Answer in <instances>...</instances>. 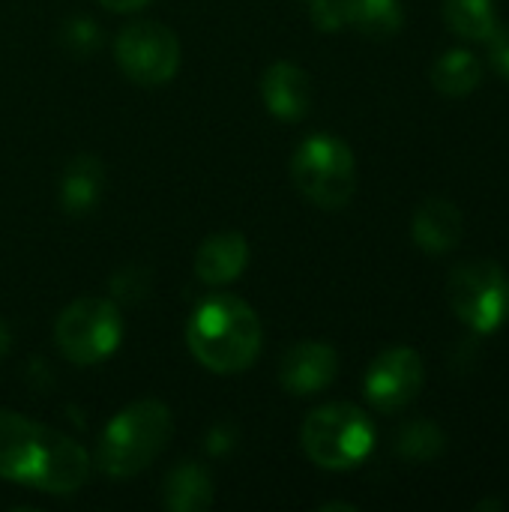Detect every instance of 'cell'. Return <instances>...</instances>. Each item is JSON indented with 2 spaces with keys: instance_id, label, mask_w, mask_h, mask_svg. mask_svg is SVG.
<instances>
[{
  "instance_id": "ba28073f",
  "label": "cell",
  "mask_w": 509,
  "mask_h": 512,
  "mask_svg": "<svg viewBox=\"0 0 509 512\" xmlns=\"http://www.w3.org/2000/svg\"><path fill=\"white\" fill-rule=\"evenodd\" d=\"M423 381H426L423 357L408 345H396V348L381 351L372 360L363 378V393L372 408L393 414V411L408 408L417 399V393L423 390Z\"/></svg>"
},
{
  "instance_id": "7a4b0ae2",
  "label": "cell",
  "mask_w": 509,
  "mask_h": 512,
  "mask_svg": "<svg viewBox=\"0 0 509 512\" xmlns=\"http://www.w3.org/2000/svg\"><path fill=\"white\" fill-rule=\"evenodd\" d=\"M174 420L165 402L141 399L126 405L99 438V468L114 480H129L150 468L171 438Z\"/></svg>"
},
{
  "instance_id": "ac0fdd59",
  "label": "cell",
  "mask_w": 509,
  "mask_h": 512,
  "mask_svg": "<svg viewBox=\"0 0 509 512\" xmlns=\"http://www.w3.org/2000/svg\"><path fill=\"white\" fill-rule=\"evenodd\" d=\"M483 81V66L480 60L465 51V48H453V51H444L435 66H432V84L441 96H450V99H462L468 93H474Z\"/></svg>"
},
{
  "instance_id": "5bb4252c",
  "label": "cell",
  "mask_w": 509,
  "mask_h": 512,
  "mask_svg": "<svg viewBox=\"0 0 509 512\" xmlns=\"http://www.w3.org/2000/svg\"><path fill=\"white\" fill-rule=\"evenodd\" d=\"M249 264V243L237 231L210 234L195 252V276L204 285H228Z\"/></svg>"
},
{
  "instance_id": "ffe728a7",
  "label": "cell",
  "mask_w": 509,
  "mask_h": 512,
  "mask_svg": "<svg viewBox=\"0 0 509 512\" xmlns=\"http://www.w3.org/2000/svg\"><path fill=\"white\" fill-rule=\"evenodd\" d=\"M447 438L444 432L429 420H414L396 435V453L411 462H432L444 453Z\"/></svg>"
},
{
  "instance_id": "484cf974",
  "label": "cell",
  "mask_w": 509,
  "mask_h": 512,
  "mask_svg": "<svg viewBox=\"0 0 509 512\" xmlns=\"http://www.w3.org/2000/svg\"><path fill=\"white\" fill-rule=\"evenodd\" d=\"M9 345H12V333H9V327H6V321L0 318V357L9 351Z\"/></svg>"
},
{
  "instance_id": "8992f818",
  "label": "cell",
  "mask_w": 509,
  "mask_h": 512,
  "mask_svg": "<svg viewBox=\"0 0 509 512\" xmlns=\"http://www.w3.org/2000/svg\"><path fill=\"white\" fill-rule=\"evenodd\" d=\"M447 297L456 318L474 333L486 336L509 318V276L495 261H465L447 282Z\"/></svg>"
},
{
  "instance_id": "603a6c76",
  "label": "cell",
  "mask_w": 509,
  "mask_h": 512,
  "mask_svg": "<svg viewBox=\"0 0 509 512\" xmlns=\"http://www.w3.org/2000/svg\"><path fill=\"white\" fill-rule=\"evenodd\" d=\"M312 21L321 30H339L345 27V12H342V0H312Z\"/></svg>"
},
{
  "instance_id": "2e32d148",
  "label": "cell",
  "mask_w": 509,
  "mask_h": 512,
  "mask_svg": "<svg viewBox=\"0 0 509 512\" xmlns=\"http://www.w3.org/2000/svg\"><path fill=\"white\" fill-rule=\"evenodd\" d=\"M162 504L171 512H204L213 504V480L195 462H180L162 489Z\"/></svg>"
},
{
  "instance_id": "9a60e30c",
  "label": "cell",
  "mask_w": 509,
  "mask_h": 512,
  "mask_svg": "<svg viewBox=\"0 0 509 512\" xmlns=\"http://www.w3.org/2000/svg\"><path fill=\"white\" fill-rule=\"evenodd\" d=\"M102 186H105V165L93 156V153H78L60 180V204L66 213L81 216L90 213L99 198H102Z\"/></svg>"
},
{
  "instance_id": "d6986e66",
  "label": "cell",
  "mask_w": 509,
  "mask_h": 512,
  "mask_svg": "<svg viewBox=\"0 0 509 512\" xmlns=\"http://www.w3.org/2000/svg\"><path fill=\"white\" fill-rule=\"evenodd\" d=\"M444 21L456 36L471 42H489L501 27L495 0H444Z\"/></svg>"
},
{
  "instance_id": "3957f363",
  "label": "cell",
  "mask_w": 509,
  "mask_h": 512,
  "mask_svg": "<svg viewBox=\"0 0 509 512\" xmlns=\"http://www.w3.org/2000/svg\"><path fill=\"white\" fill-rule=\"evenodd\" d=\"M303 453L324 471H351L363 465L375 447V426L369 414L351 402H330L315 408L300 432Z\"/></svg>"
},
{
  "instance_id": "44dd1931",
  "label": "cell",
  "mask_w": 509,
  "mask_h": 512,
  "mask_svg": "<svg viewBox=\"0 0 509 512\" xmlns=\"http://www.w3.org/2000/svg\"><path fill=\"white\" fill-rule=\"evenodd\" d=\"M63 45H66V51H72V54H78V57H87L90 51H96L99 48V42H102V30L90 21V18H75V21H69L66 27H63Z\"/></svg>"
},
{
  "instance_id": "83f0119b",
  "label": "cell",
  "mask_w": 509,
  "mask_h": 512,
  "mask_svg": "<svg viewBox=\"0 0 509 512\" xmlns=\"http://www.w3.org/2000/svg\"><path fill=\"white\" fill-rule=\"evenodd\" d=\"M477 510H504V504L501 501H483V504H477Z\"/></svg>"
},
{
  "instance_id": "9c48e42d",
  "label": "cell",
  "mask_w": 509,
  "mask_h": 512,
  "mask_svg": "<svg viewBox=\"0 0 509 512\" xmlns=\"http://www.w3.org/2000/svg\"><path fill=\"white\" fill-rule=\"evenodd\" d=\"M90 477V456L87 450L72 441L69 435L45 426V441L39 453V465L33 471L30 489L48 495H72Z\"/></svg>"
},
{
  "instance_id": "cb8c5ba5",
  "label": "cell",
  "mask_w": 509,
  "mask_h": 512,
  "mask_svg": "<svg viewBox=\"0 0 509 512\" xmlns=\"http://www.w3.org/2000/svg\"><path fill=\"white\" fill-rule=\"evenodd\" d=\"M489 57H492L495 72L509 78V24L498 27L495 36L489 39Z\"/></svg>"
},
{
  "instance_id": "6da1fadb",
  "label": "cell",
  "mask_w": 509,
  "mask_h": 512,
  "mask_svg": "<svg viewBox=\"0 0 509 512\" xmlns=\"http://www.w3.org/2000/svg\"><path fill=\"white\" fill-rule=\"evenodd\" d=\"M264 342V327L258 312L237 294L207 297L189 318L186 345L192 357L216 375L246 372Z\"/></svg>"
},
{
  "instance_id": "277c9868",
  "label": "cell",
  "mask_w": 509,
  "mask_h": 512,
  "mask_svg": "<svg viewBox=\"0 0 509 512\" xmlns=\"http://www.w3.org/2000/svg\"><path fill=\"white\" fill-rule=\"evenodd\" d=\"M291 180L315 207L342 210L357 192L354 150L336 135H312L291 159Z\"/></svg>"
},
{
  "instance_id": "52a82bcc",
  "label": "cell",
  "mask_w": 509,
  "mask_h": 512,
  "mask_svg": "<svg viewBox=\"0 0 509 512\" xmlns=\"http://www.w3.org/2000/svg\"><path fill=\"white\" fill-rule=\"evenodd\" d=\"M114 60L132 84H168L180 69L177 33L159 21H132L114 39Z\"/></svg>"
},
{
  "instance_id": "d4e9b609",
  "label": "cell",
  "mask_w": 509,
  "mask_h": 512,
  "mask_svg": "<svg viewBox=\"0 0 509 512\" xmlns=\"http://www.w3.org/2000/svg\"><path fill=\"white\" fill-rule=\"evenodd\" d=\"M105 9H111V12H138V9H144L150 0H99Z\"/></svg>"
},
{
  "instance_id": "30bf717a",
  "label": "cell",
  "mask_w": 509,
  "mask_h": 512,
  "mask_svg": "<svg viewBox=\"0 0 509 512\" xmlns=\"http://www.w3.org/2000/svg\"><path fill=\"white\" fill-rule=\"evenodd\" d=\"M339 375V354L327 342H297L279 363V384L291 396H315Z\"/></svg>"
},
{
  "instance_id": "7c38bea8",
  "label": "cell",
  "mask_w": 509,
  "mask_h": 512,
  "mask_svg": "<svg viewBox=\"0 0 509 512\" xmlns=\"http://www.w3.org/2000/svg\"><path fill=\"white\" fill-rule=\"evenodd\" d=\"M261 99L273 117L297 123L312 111V78L297 63L276 60L261 75Z\"/></svg>"
},
{
  "instance_id": "4316f807",
  "label": "cell",
  "mask_w": 509,
  "mask_h": 512,
  "mask_svg": "<svg viewBox=\"0 0 509 512\" xmlns=\"http://www.w3.org/2000/svg\"><path fill=\"white\" fill-rule=\"evenodd\" d=\"M321 512H357V507L354 504H324Z\"/></svg>"
},
{
  "instance_id": "e0dca14e",
  "label": "cell",
  "mask_w": 509,
  "mask_h": 512,
  "mask_svg": "<svg viewBox=\"0 0 509 512\" xmlns=\"http://www.w3.org/2000/svg\"><path fill=\"white\" fill-rule=\"evenodd\" d=\"M342 12L345 24L369 39H390L405 24L399 0H342Z\"/></svg>"
},
{
  "instance_id": "4fadbf2b",
  "label": "cell",
  "mask_w": 509,
  "mask_h": 512,
  "mask_svg": "<svg viewBox=\"0 0 509 512\" xmlns=\"http://www.w3.org/2000/svg\"><path fill=\"white\" fill-rule=\"evenodd\" d=\"M462 213L453 201L447 198H429L417 207L414 222H411V234L414 243L429 252V255H447L459 246L462 240Z\"/></svg>"
},
{
  "instance_id": "5b68a950",
  "label": "cell",
  "mask_w": 509,
  "mask_h": 512,
  "mask_svg": "<svg viewBox=\"0 0 509 512\" xmlns=\"http://www.w3.org/2000/svg\"><path fill=\"white\" fill-rule=\"evenodd\" d=\"M123 339V318L111 300L81 297L69 303L54 324V342L60 354L75 366H93L108 360Z\"/></svg>"
},
{
  "instance_id": "7402d4cb",
  "label": "cell",
  "mask_w": 509,
  "mask_h": 512,
  "mask_svg": "<svg viewBox=\"0 0 509 512\" xmlns=\"http://www.w3.org/2000/svg\"><path fill=\"white\" fill-rule=\"evenodd\" d=\"M111 291L117 300H138L147 291V276L141 270H117L111 279Z\"/></svg>"
},
{
  "instance_id": "8fae6325",
  "label": "cell",
  "mask_w": 509,
  "mask_h": 512,
  "mask_svg": "<svg viewBox=\"0 0 509 512\" xmlns=\"http://www.w3.org/2000/svg\"><path fill=\"white\" fill-rule=\"evenodd\" d=\"M45 426L0 408V477L30 486L39 465Z\"/></svg>"
}]
</instances>
